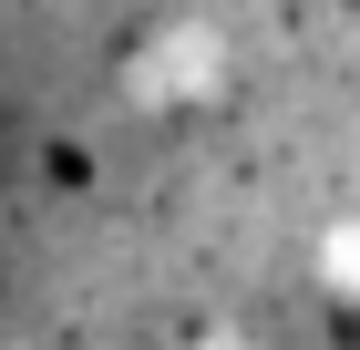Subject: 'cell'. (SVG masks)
I'll return each instance as SVG.
<instances>
[{
    "mask_svg": "<svg viewBox=\"0 0 360 350\" xmlns=\"http://www.w3.org/2000/svg\"><path fill=\"white\" fill-rule=\"evenodd\" d=\"M124 82H134L144 104H206V93L226 82V31H217V21H175V31H155V42L134 52V73H124Z\"/></svg>",
    "mask_w": 360,
    "mask_h": 350,
    "instance_id": "obj_1",
    "label": "cell"
},
{
    "mask_svg": "<svg viewBox=\"0 0 360 350\" xmlns=\"http://www.w3.org/2000/svg\"><path fill=\"white\" fill-rule=\"evenodd\" d=\"M319 278H330V289L360 309V216H340V227H330V247H319Z\"/></svg>",
    "mask_w": 360,
    "mask_h": 350,
    "instance_id": "obj_2",
    "label": "cell"
},
{
    "mask_svg": "<svg viewBox=\"0 0 360 350\" xmlns=\"http://www.w3.org/2000/svg\"><path fill=\"white\" fill-rule=\"evenodd\" d=\"M195 350H257L248 330H195Z\"/></svg>",
    "mask_w": 360,
    "mask_h": 350,
    "instance_id": "obj_3",
    "label": "cell"
}]
</instances>
